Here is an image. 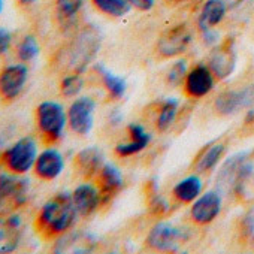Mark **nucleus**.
Wrapping results in <instances>:
<instances>
[{"label":"nucleus","mask_w":254,"mask_h":254,"mask_svg":"<svg viewBox=\"0 0 254 254\" xmlns=\"http://www.w3.org/2000/svg\"><path fill=\"white\" fill-rule=\"evenodd\" d=\"M202 187H203L202 180L197 175H189L175 184L172 193H174L177 200L184 202V203H190L200 196Z\"/></svg>","instance_id":"aec40b11"},{"label":"nucleus","mask_w":254,"mask_h":254,"mask_svg":"<svg viewBox=\"0 0 254 254\" xmlns=\"http://www.w3.org/2000/svg\"><path fill=\"white\" fill-rule=\"evenodd\" d=\"M247 154L248 153H236L232 157H229L227 162L223 165V168L220 169V174H218V184L223 189H227L229 186L230 187L235 186L238 169H239L241 163L244 162V159L247 157Z\"/></svg>","instance_id":"4be33fe9"},{"label":"nucleus","mask_w":254,"mask_h":254,"mask_svg":"<svg viewBox=\"0 0 254 254\" xmlns=\"http://www.w3.org/2000/svg\"><path fill=\"white\" fill-rule=\"evenodd\" d=\"M127 129H129L130 139L127 142H120L115 147V153L121 157L135 156V154L144 151L151 142L150 133L144 129L141 124H130Z\"/></svg>","instance_id":"dca6fc26"},{"label":"nucleus","mask_w":254,"mask_h":254,"mask_svg":"<svg viewBox=\"0 0 254 254\" xmlns=\"http://www.w3.org/2000/svg\"><path fill=\"white\" fill-rule=\"evenodd\" d=\"M97 69H99V73H100V76H102V81H103L106 90L109 91V94H111L114 99H121V97L124 96L126 90H127L126 81H124L123 78L114 75L112 72H109L108 69H105V67H102V66H99Z\"/></svg>","instance_id":"a878e982"},{"label":"nucleus","mask_w":254,"mask_h":254,"mask_svg":"<svg viewBox=\"0 0 254 254\" xmlns=\"http://www.w3.org/2000/svg\"><path fill=\"white\" fill-rule=\"evenodd\" d=\"M64 169V159L56 148H47L38 154L33 172L38 178L44 181H53L62 175Z\"/></svg>","instance_id":"f8f14e48"},{"label":"nucleus","mask_w":254,"mask_h":254,"mask_svg":"<svg viewBox=\"0 0 254 254\" xmlns=\"http://www.w3.org/2000/svg\"><path fill=\"white\" fill-rule=\"evenodd\" d=\"M82 87H84V79L79 76V73H70L63 78L60 84V91L64 97H73L79 94Z\"/></svg>","instance_id":"c85d7f7f"},{"label":"nucleus","mask_w":254,"mask_h":254,"mask_svg":"<svg viewBox=\"0 0 254 254\" xmlns=\"http://www.w3.org/2000/svg\"><path fill=\"white\" fill-rule=\"evenodd\" d=\"M151 205L154 208V212L156 214H163L166 209H168V203L165 199H162L160 196H154L153 200H151Z\"/></svg>","instance_id":"473e14b6"},{"label":"nucleus","mask_w":254,"mask_h":254,"mask_svg":"<svg viewBox=\"0 0 254 254\" xmlns=\"http://www.w3.org/2000/svg\"><path fill=\"white\" fill-rule=\"evenodd\" d=\"M99 44L100 42L97 38V32L91 29H85L73 39L70 47L66 48L60 60L64 63L67 70H72L73 73H79L94 59L96 53L99 51Z\"/></svg>","instance_id":"f03ea898"},{"label":"nucleus","mask_w":254,"mask_h":254,"mask_svg":"<svg viewBox=\"0 0 254 254\" xmlns=\"http://www.w3.org/2000/svg\"><path fill=\"white\" fill-rule=\"evenodd\" d=\"M21 239V218L15 214L0 215V253L14 251Z\"/></svg>","instance_id":"2eb2a0df"},{"label":"nucleus","mask_w":254,"mask_h":254,"mask_svg":"<svg viewBox=\"0 0 254 254\" xmlns=\"http://www.w3.org/2000/svg\"><path fill=\"white\" fill-rule=\"evenodd\" d=\"M30 183L23 175H0V215H11L21 209L29 200Z\"/></svg>","instance_id":"7ed1b4c3"},{"label":"nucleus","mask_w":254,"mask_h":254,"mask_svg":"<svg viewBox=\"0 0 254 254\" xmlns=\"http://www.w3.org/2000/svg\"><path fill=\"white\" fill-rule=\"evenodd\" d=\"M224 153H226V147L223 144H214V145H211L208 150H205V153L197 160V165H196L197 171L199 172H208V171H211L212 168H215L220 163V160L224 156Z\"/></svg>","instance_id":"393cba45"},{"label":"nucleus","mask_w":254,"mask_h":254,"mask_svg":"<svg viewBox=\"0 0 254 254\" xmlns=\"http://www.w3.org/2000/svg\"><path fill=\"white\" fill-rule=\"evenodd\" d=\"M36 159H38L36 141L30 136H26L17 141L14 145H11L0 156V163L11 174L26 175L33 169Z\"/></svg>","instance_id":"39448f33"},{"label":"nucleus","mask_w":254,"mask_h":254,"mask_svg":"<svg viewBox=\"0 0 254 254\" xmlns=\"http://www.w3.org/2000/svg\"><path fill=\"white\" fill-rule=\"evenodd\" d=\"M187 73H189L187 72V62L180 59L171 66V69L168 72V82L171 85H178L183 79H186Z\"/></svg>","instance_id":"c756f323"},{"label":"nucleus","mask_w":254,"mask_h":254,"mask_svg":"<svg viewBox=\"0 0 254 254\" xmlns=\"http://www.w3.org/2000/svg\"><path fill=\"white\" fill-rule=\"evenodd\" d=\"M35 2H36V0H18V3L23 5V6H29V5H32Z\"/></svg>","instance_id":"e433bc0d"},{"label":"nucleus","mask_w":254,"mask_h":254,"mask_svg":"<svg viewBox=\"0 0 254 254\" xmlns=\"http://www.w3.org/2000/svg\"><path fill=\"white\" fill-rule=\"evenodd\" d=\"M29 78L26 64H11L0 70V97L6 102L17 99Z\"/></svg>","instance_id":"6e6552de"},{"label":"nucleus","mask_w":254,"mask_h":254,"mask_svg":"<svg viewBox=\"0 0 254 254\" xmlns=\"http://www.w3.org/2000/svg\"><path fill=\"white\" fill-rule=\"evenodd\" d=\"M223 2L227 5L229 9H235V8H238L244 2V0H223Z\"/></svg>","instance_id":"f704fd0d"},{"label":"nucleus","mask_w":254,"mask_h":254,"mask_svg":"<svg viewBox=\"0 0 254 254\" xmlns=\"http://www.w3.org/2000/svg\"><path fill=\"white\" fill-rule=\"evenodd\" d=\"M100 194L102 193L91 184L78 186L72 193V200L78 211V215H91L100 205Z\"/></svg>","instance_id":"f3484780"},{"label":"nucleus","mask_w":254,"mask_h":254,"mask_svg":"<svg viewBox=\"0 0 254 254\" xmlns=\"http://www.w3.org/2000/svg\"><path fill=\"white\" fill-rule=\"evenodd\" d=\"M103 156L100 153V150L90 147L85 148L82 151L78 153V156L75 157V168L78 171V174H81L84 178H91L96 174H99V171L103 166Z\"/></svg>","instance_id":"6ab92c4d"},{"label":"nucleus","mask_w":254,"mask_h":254,"mask_svg":"<svg viewBox=\"0 0 254 254\" xmlns=\"http://www.w3.org/2000/svg\"><path fill=\"white\" fill-rule=\"evenodd\" d=\"M102 194H112L123 187V174L114 163H105L97 174Z\"/></svg>","instance_id":"412c9836"},{"label":"nucleus","mask_w":254,"mask_h":254,"mask_svg":"<svg viewBox=\"0 0 254 254\" xmlns=\"http://www.w3.org/2000/svg\"><path fill=\"white\" fill-rule=\"evenodd\" d=\"M36 124L44 141L47 144H54L64 133L67 114L59 102L47 100L36 108Z\"/></svg>","instance_id":"20e7f679"},{"label":"nucleus","mask_w":254,"mask_h":254,"mask_svg":"<svg viewBox=\"0 0 254 254\" xmlns=\"http://www.w3.org/2000/svg\"><path fill=\"white\" fill-rule=\"evenodd\" d=\"M84 6V0H56V14L62 24H70Z\"/></svg>","instance_id":"b1692460"},{"label":"nucleus","mask_w":254,"mask_h":254,"mask_svg":"<svg viewBox=\"0 0 254 254\" xmlns=\"http://www.w3.org/2000/svg\"><path fill=\"white\" fill-rule=\"evenodd\" d=\"M178 100L177 99H169L163 103L160 112H159V117H157V127L159 130L165 132L168 130L169 127L174 124L175 118H177V112H178Z\"/></svg>","instance_id":"bb28decb"},{"label":"nucleus","mask_w":254,"mask_h":254,"mask_svg":"<svg viewBox=\"0 0 254 254\" xmlns=\"http://www.w3.org/2000/svg\"><path fill=\"white\" fill-rule=\"evenodd\" d=\"M3 11V0H0V14Z\"/></svg>","instance_id":"4c0bfd02"},{"label":"nucleus","mask_w":254,"mask_h":254,"mask_svg":"<svg viewBox=\"0 0 254 254\" xmlns=\"http://www.w3.org/2000/svg\"><path fill=\"white\" fill-rule=\"evenodd\" d=\"M132 8L138 9V11H151L156 5V0H130Z\"/></svg>","instance_id":"2f4dec72"},{"label":"nucleus","mask_w":254,"mask_h":254,"mask_svg":"<svg viewBox=\"0 0 254 254\" xmlns=\"http://www.w3.org/2000/svg\"><path fill=\"white\" fill-rule=\"evenodd\" d=\"M253 245H254V232H253Z\"/></svg>","instance_id":"ea45409f"},{"label":"nucleus","mask_w":254,"mask_h":254,"mask_svg":"<svg viewBox=\"0 0 254 254\" xmlns=\"http://www.w3.org/2000/svg\"><path fill=\"white\" fill-rule=\"evenodd\" d=\"M236 67V54L233 50V45L229 42L215 47L214 53L209 59V69L218 79L229 78Z\"/></svg>","instance_id":"4468645a"},{"label":"nucleus","mask_w":254,"mask_h":254,"mask_svg":"<svg viewBox=\"0 0 254 254\" xmlns=\"http://www.w3.org/2000/svg\"><path fill=\"white\" fill-rule=\"evenodd\" d=\"M177 2H191V0H177Z\"/></svg>","instance_id":"58836bf2"},{"label":"nucleus","mask_w":254,"mask_h":254,"mask_svg":"<svg viewBox=\"0 0 254 254\" xmlns=\"http://www.w3.org/2000/svg\"><path fill=\"white\" fill-rule=\"evenodd\" d=\"M248 106H254V84L241 90L224 91L215 100V108L221 115H230Z\"/></svg>","instance_id":"9d476101"},{"label":"nucleus","mask_w":254,"mask_h":254,"mask_svg":"<svg viewBox=\"0 0 254 254\" xmlns=\"http://www.w3.org/2000/svg\"><path fill=\"white\" fill-rule=\"evenodd\" d=\"M94 111L96 102L88 96H81L69 106L67 124L79 136H85L91 132L94 126Z\"/></svg>","instance_id":"423d86ee"},{"label":"nucleus","mask_w":254,"mask_h":254,"mask_svg":"<svg viewBox=\"0 0 254 254\" xmlns=\"http://www.w3.org/2000/svg\"><path fill=\"white\" fill-rule=\"evenodd\" d=\"M215 84V75L209 69V66L199 64L193 67L186 79H184V87L186 93L191 97H203L206 96Z\"/></svg>","instance_id":"ddd939ff"},{"label":"nucleus","mask_w":254,"mask_h":254,"mask_svg":"<svg viewBox=\"0 0 254 254\" xmlns=\"http://www.w3.org/2000/svg\"><path fill=\"white\" fill-rule=\"evenodd\" d=\"M191 32L187 29V26H177L166 32L159 44H157V51L163 57H177L181 56L191 44Z\"/></svg>","instance_id":"9b49d317"},{"label":"nucleus","mask_w":254,"mask_h":254,"mask_svg":"<svg viewBox=\"0 0 254 254\" xmlns=\"http://www.w3.org/2000/svg\"><path fill=\"white\" fill-rule=\"evenodd\" d=\"M91 2L102 14L112 18H121L132 9L130 0H91Z\"/></svg>","instance_id":"5701e85b"},{"label":"nucleus","mask_w":254,"mask_h":254,"mask_svg":"<svg viewBox=\"0 0 254 254\" xmlns=\"http://www.w3.org/2000/svg\"><path fill=\"white\" fill-rule=\"evenodd\" d=\"M187 235L181 227L172 223H157L148 233V245L159 251H177L186 241Z\"/></svg>","instance_id":"0eeeda50"},{"label":"nucleus","mask_w":254,"mask_h":254,"mask_svg":"<svg viewBox=\"0 0 254 254\" xmlns=\"http://www.w3.org/2000/svg\"><path fill=\"white\" fill-rule=\"evenodd\" d=\"M245 121H247V123H250V121H254V106H251V109L247 112Z\"/></svg>","instance_id":"c9c22d12"},{"label":"nucleus","mask_w":254,"mask_h":254,"mask_svg":"<svg viewBox=\"0 0 254 254\" xmlns=\"http://www.w3.org/2000/svg\"><path fill=\"white\" fill-rule=\"evenodd\" d=\"M39 53H41L39 42L33 35L24 36L17 47V56L21 62H32L39 56Z\"/></svg>","instance_id":"cd10ccee"},{"label":"nucleus","mask_w":254,"mask_h":254,"mask_svg":"<svg viewBox=\"0 0 254 254\" xmlns=\"http://www.w3.org/2000/svg\"><path fill=\"white\" fill-rule=\"evenodd\" d=\"M227 9L229 8L223 0H206L200 9L199 17H197L199 30L205 32V30H211L215 26H218L224 20Z\"/></svg>","instance_id":"a211bd4d"},{"label":"nucleus","mask_w":254,"mask_h":254,"mask_svg":"<svg viewBox=\"0 0 254 254\" xmlns=\"http://www.w3.org/2000/svg\"><path fill=\"white\" fill-rule=\"evenodd\" d=\"M12 44V35L9 30L0 27V56H3L9 51Z\"/></svg>","instance_id":"7c9ffc66"},{"label":"nucleus","mask_w":254,"mask_h":254,"mask_svg":"<svg viewBox=\"0 0 254 254\" xmlns=\"http://www.w3.org/2000/svg\"><path fill=\"white\" fill-rule=\"evenodd\" d=\"M203 33V41L208 44V45H217V42H218V35L215 33V32H212V29L211 30H205V32H202Z\"/></svg>","instance_id":"72a5a7b5"},{"label":"nucleus","mask_w":254,"mask_h":254,"mask_svg":"<svg viewBox=\"0 0 254 254\" xmlns=\"http://www.w3.org/2000/svg\"><path fill=\"white\" fill-rule=\"evenodd\" d=\"M76 215L72 193H59L41 208L35 221L36 232L44 239L59 238L73 226Z\"/></svg>","instance_id":"f257e3e1"},{"label":"nucleus","mask_w":254,"mask_h":254,"mask_svg":"<svg viewBox=\"0 0 254 254\" xmlns=\"http://www.w3.org/2000/svg\"><path fill=\"white\" fill-rule=\"evenodd\" d=\"M221 208H223L221 194L217 190H211L200 194L194 200L190 209V215L196 224H209L218 217Z\"/></svg>","instance_id":"1a4fd4ad"}]
</instances>
